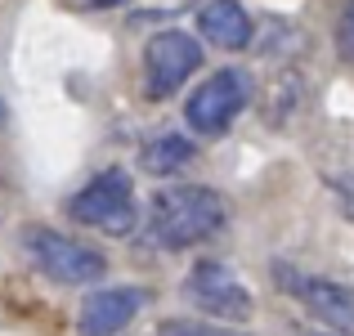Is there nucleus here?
<instances>
[{
	"instance_id": "10",
	"label": "nucleus",
	"mask_w": 354,
	"mask_h": 336,
	"mask_svg": "<svg viewBox=\"0 0 354 336\" xmlns=\"http://www.w3.org/2000/svg\"><path fill=\"white\" fill-rule=\"evenodd\" d=\"M193 157H198L193 139H184V135H157V139H148V144L139 148V171H144V175H157V180H166V175L184 171Z\"/></svg>"
},
{
	"instance_id": "7",
	"label": "nucleus",
	"mask_w": 354,
	"mask_h": 336,
	"mask_svg": "<svg viewBox=\"0 0 354 336\" xmlns=\"http://www.w3.org/2000/svg\"><path fill=\"white\" fill-rule=\"evenodd\" d=\"M202 68V45L189 32H157L144 45V90L148 99H171Z\"/></svg>"
},
{
	"instance_id": "5",
	"label": "nucleus",
	"mask_w": 354,
	"mask_h": 336,
	"mask_svg": "<svg viewBox=\"0 0 354 336\" xmlns=\"http://www.w3.org/2000/svg\"><path fill=\"white\" fill-rule=\"evenodd\" d=\"M184 296L198 305L202 314L211 319H225V323H247L256 301H251L247 283L225 265V260H198L184 278Z\"/></svg>"
},
{
	"instance_id": "14",
	"label": "nucleus",
	"mask_w": 354,
	"mask_h": 336,
	"mask_svg": "<svg viewBox=\"0 0 354 336\" xmlns=\"http://www.w3.org/2000/svg\"><path fill=\"white\" fill-rule=\"evenodd\" d=\"M99 5H104V9H113V5H126V0H99Z\"/></svg>"
},
{
	"instance_id": "8",
	"label": "nucleus",
	"mask_w": 354,
	"mask_h": 336,
	"mask_svg": "<svg viewBox=\"0 0 354 336\" xmlns=\"http://www.w3.org/2000/svg\"><path fill=\"white\" fill-rule=\"evenodd\" d=\"M148 305V292L139 287H99L81 301L77 332L81 336H117L130 328V319H139V310Z\"/></svg>"
},
{
	"instance_id": "2",
	"label": "nucleus",
	"mask_w": 354,
	"mask_h": 336,
	"mask_svg": "<svg viewBox=\"0 0 354 336\" xmlns=\"http://www.w3.org/2000/svg\"><path fill=\"white\" fill-rule=\"evenodd\" d=\"M23 251H27V260H32L50 283H59V287L99 283V278L108 274L104 251L68 238V233H54V229H27L23 233Z\"/></svg>"
},
{
	"instance_id": "1",
	"label": "nucleus",
	"mask_w": 354,
	"mask_h": 336,
	"mask_svg": "<svg viewBox=\"0 0 354 336\" xmlns=\"http://www.w3.org/2000/svg\"><path fill=\"white\" fill-rule=\"evenodd\" d=\"M229 220L225 193L207 189V184H171L153 198L148 224H153V242L166 251H184L198 242L216 238Z\"/></svg>"
},
{
	"instance_id": "9",
	"label": "nucleus",
	"mask_w": 354,
	"mask_h": 336,
	"mask_svg": "<svg viewBox=\"0 0 354 336\" xmlns=\"http://www.w3.org/2000/svg\"><path fill=\"white\" fill-rule=\"evenodd\" d=\"M198 32L207 36L216 50H247L251 36H256V23L242 9V0H211V5L198 9Z\"/></svg>"
},
{
	"instance_id": "12",
	"label": "nucleus",
	"mask_w": 354,
	"mask_h": 336,
	"mask_svg": "<svg viewBox=\"0 0 354 336\" xmlns=\"http://www.w3.org/2000/svg\"><path fill=\"white\" fill-rule=\"evenodd\" d=\"M337 50H341V59H350L354 63V0L346 9H341V23H337Z\"/></svg>"
},
{
	"instance_id": "3",
	"label": "nucleus",
	"mask_w": 354,
	"mask_h": 336,
	"mask_svg": "<svg viewBox=\"0 0 354 336\" xmlns=\"http://www.w3.org/2000/svg\"><path fill=\"white\" fill-rule=\"evenodd\" d=\"M68 216L77 220V224H86V229L113 233V238L130 233V229H135V220H139L130 175L121 171V166H108L104 175H95V180H90L86 189L68 202Z\"/></svg>"
},
{
	"instance_id": "13",
	"label": "nucleus",
	"mask_w": 354,
	"mask_h": 336,
	"mask_svg": "<svg viewBox=\"0 0 354 336\" xmlns=\"http://www.w3.org/2000/svg\"><path fill=\"white\" fill-rule=\"evenodd\" d=\"M328 184L341 193V207H346V220H354V180H346V175H328Z\"/></svg>"
},
{
	"instance_id": "11",
	"label": "nucleus",
	"mask_w": 354,
	"mask_h": 336,
	"mask_svg": "<svg viewBox=\"0 0 354 336\" xmlns=\"http://www.w3.org/2000/svg\"><path fill=\"white\" fill-rule=\"evenodd\" d=\"M157 336H247V332H234V328H220V323H193V319H175V323H162Z\"/></svg>"
},
{
	"instance_id": "4",
	"label": "nucleus",
	"mask_w": 354,
	"mask_h": 336,
	"mask_svg": "<svg viewBox=\"0 0 354 336\" xmlns=\"http://www.w3.org/2000/svg\"><path fill=\"white\" fill-rule=\"evenodd\" d=\"M274 283L283 287L287 296L310 310V319H319L328 332L337 336H354V287L337 283V278H314V274H301L292 265H274Z\"/></svg>"
},
{
	"instance_id": "6",
	"label": "nucleus",
	"mask_w": 354,
	"mask_h": 336,
	"mask_svg": "<svg viewBox=\"0 0 354 336\" xmlns=\"http://www.w3.org/2000/svg\"><path fill=\"white\" fill-rule=\"evenodd\" d=\"M247 104H251V77L242 68H220L211 81L193 90V99L184 104V117L198 135H225Z\"/></svg>"
}]
</instances>
